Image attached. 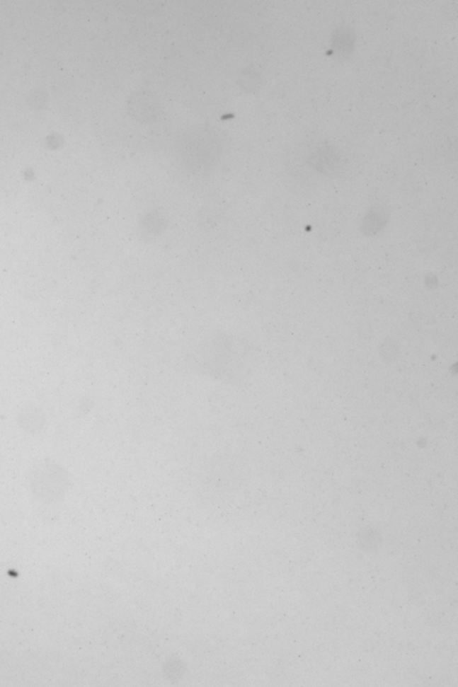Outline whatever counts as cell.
<instances>
[{
    "mask_svg": "<svg viewBox=\"0 0 458 687\" xmlns=\"http://www.w3.org/2000/svg\"><path fill=\"white\" fill-rule=\"evenodd\" d=\"M308 163L319 173L331 177L344 171L345 160L342 152L334 145L320 142L310 148Z\"/></svg>",
    "mask_w": 458,
    "mask_h": 687,
    "instance_id": "cell-1",
    "label": "cell"
},
{
    "mask_svg": "<svg viewBox=\"0 0 458 687\" xmlns=\"http://www.w3.org/2000/svg\"><path fill=\"white\" fill-rule=\"evenodd\" d=\"M356 35L348 26H340L334 30L331 36L332 50L337 55L350 56L355 49Z\"/></svg>",
    "mask_w": 458,
    "mask_h": 687,
    "instance_id": "cell-2",
    "label": "cell"
},
{
    "mask_svg": "<svg viewBox=\"0 0 458 687\" xmlns=\"http://www.w3.org/2000/svg\"><path fill=\"white\" fill-rule=\"evenodd\" d=\"M388 223V214L381 206L372 208L362 221V231L367 236H375L382 231Z\"/></svg>",
    "mask_w": 458,
    "mask_h": 687,
    "instance_id": "cell-3",
    "label": "cell"
}]
</instances>
